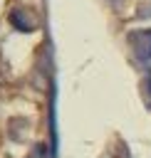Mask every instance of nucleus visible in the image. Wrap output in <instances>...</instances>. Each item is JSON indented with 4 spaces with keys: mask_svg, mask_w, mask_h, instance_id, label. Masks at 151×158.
Returning <instances> with one entry per match:
<instances>
[{
    "mask_svg": "<svg viewBox=\"0 0 151 158\" xmlns=\"http://www.w3.org/2000/svg\"><path fill=\"white\" fill-rule=\"evenodd\" d=\"M131 49L139 62H151V30L131 32Z\"/></svg>",
    "mask_w": 151,
    "mask_h": 158,
    "instance_id": "nucleus-1",
    "label": "nucleus"
},
{
    "mask_svg": "<svg viewBox=\"0 0 151 158\" xmlns=\"http://www.w3.org/2000/svg\"><path fill=\"white\" fill-rule=\"evenodd\" d=\"M146 94L151 96V74H149V79H146Z\"/></svg>",
    "mask_w": 151,
    "mask_h": 158,
    "instance_id": "nucleus-3",
    "label": "nucleus"
},
{
    "mask_svg": "<svg viewBox=\"0 0 151 158\" xmlns=\"http://www.w3.org/2000/svg\"><path fill=\"white\" fill-rule=\"evenodd\" d=\"M27 158H47V148L45 146H37V148H32V153Z\"/></svg>",
    "mask_w": 151,
    "mask_h": 158,
    "instance_id": "nucleus-2",
    "label": "nucleus"
}]
</instances>
